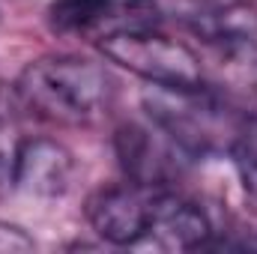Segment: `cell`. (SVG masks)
Returning a JSON list of instances; mask_svg holds the SVG:
<instances>
[{
  "label": "cell",
  "mask_w": 257,
  "mask_h": 254,
  "mask_svg": "<svg viewBox=\"0 0 257 254\" xmlns=\"http://www.w3.org/2000/svg\"><path fill=\"white\" fill-rule=\"evenodd\" d=\"M15 93L21 105L48 123L87 126L114 105L117 84L111 72L87 57H39L18 75Z\"/></svg>",
  "instance_id": "obj_1"
},
{
  "label": "cell",
  "mask_w": 257,
  "mask_h": 254,
  "mask_svg": "<svg viewBox=\"0 0 257 254\" xmlns=\"http://www.w3.org/2000/svg\"><path fill=\"white\" fill-rule=\"evenodd\" d=\"M144 108L189 159L212 153L215 147H230L236 126H230L227 108L206 87H156L144 93Z\"/></svg>",
  "instance_id": "obj_2"
},
{
  "label": "cell",
  "mask_w": 257,
  "mask_h": 254,
  "mask_svg": "<svg viewBox=\"0 0 257 254\" xmlns=\"http://www.w3.org/2000/svg\"><path fill=\"white\" fill-rule=\"evenodd\" d=\"M99 48L108 60L126 66L156 87H203V66L192 48L153 24L120 27L99 36Z\"/></svg>",
  "instance_id": "obj_3"
},
{
  "label": "cell",
  "mask_w": 257,
  "mask_h": 254,
  "mask_svg": "<svg viewBox=\"0 0 257 254\" xmlns=\"http://www.w3.org/2000/svg\"><path fill=\"white\" fill-rule=\"evenodd\" d=\"M162 189L165 186L123 183L96 191L87 200V221L111 245H126V248L147 245Z\"/></svg>",
  "instance_id": "obj_4"
},
{
  "label": "cell",
  "mask_w": 257,
  "mask_h": 254,
  "mask_svg": "<svg viewBox=\"0 0 257 254\" xmlns=\"http://www.w3.org/2000/svg\"><path fill=\"white\" fill-rule=\"evenodd\" d=\"M6 177L24 194L63 197L72 189L75 159L63 144H57L51 138H27L12 150Z\"/></svg>",
  "instance_id": "obj_5"
},
{
  "label": "cell",
  "mask_w": 257,
  "mask_h": 254,
  "mask_svg": "<svg viewBox=\"0 0 257 254\" xmlns=\"http://www.w3.org/2000/svg\"><path fill=\"white\" fill-rule=\"evenodd\" d=\"M117 153H120V162L132 177V183H144V186H165L168 177H174L180 171L183 159H177V156H186L159 126L123 129L117 138Z\"/></svg>",
  "instance_id": "obj_6"
},
{
  "label": "cell",
  "mask_w": 257,
  "mask_h": 254,
  "mask_svg": "<svg viewBox=\"0 0 257 254\" xmlns=\"http://www.w3.org/2000/svg\"><path fill=\"white\" fill-rule=\"evenodd\" d=\"M209 239H212V224L206 212L192 200L162 189L147 245L162 251H197V248H206Z\"/></svg>",
  "instance_id": "obj_7"
},
{
  "label": "cell",
  "mask_w": 257,
  "mask_h": 254,
  "mask_svg": "<svg viewBox=\"0 0 257 254\" xmlns=\"http://www.w3.org/2000/svg\"><path fill=\"white\" fill-rule=\"evenodd\" d=\"M123 12L114 0H54L48 6V21L57 33H90L105 24L111 30L123 27Z\"/></svg>",
  "instance_id": "obj_8"
},
{
  "label": "cell",
  "mask_w": 257,
  "mask_h": 254,
  "mask_svg": "<svg viewBox=\"0 0 257 254\" xmlns=\"http://www.w3.org/2000/svg\"><path fill=\"white\" fill-rule=\"evenodd\" d=\"M227 153H230V162L236 168V177H239L242 189L257 200V114L245 117L239 123Z\"/></svg>",
  "instance_id": "obj_9"
},
{
  "label": "cell",
  "mask_w": 257,
  "mask_h": 254,
  "mask_svg": "<svg viewBox=\"0 0 257 254\" xmlns=\"http://www.w3.org/2000/svg\"><path fill=\"white\" fill-rule=\"evenodd\" d=\"M33 239L12 224H0V251H30Z\"/></svg>",
  "instance_id": "obj_10"
},
{
  "label": "cell",
  "mask_w": 257,
  "mask_h": 254,
  "mask_svg": "<svg viewBox=\"0 0 257 254\" xmlns=\"http://www.w3.org/2000/svg\"><path fill=\"white\" fill-rule=\"evenodd\" d=\"M197 6H203V9H209V12H215V9H230V6H239L242 0H194Z\"/></svg>",
  "instance_id": "obj_11"
}]
</instances>
